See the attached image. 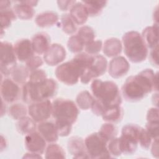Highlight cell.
I'll return each mask as SVG.
<instances>
[{"label":"cell","instance_id":"1","mask_svg":"<svg viewBox=\"0 0 159 159\" xmlns=\"http://www.w3.org/2000/svg\"><path fill=\"white\" fill-rule=\"evenodd\" d=\"M158 89V73L152 69H145L127 78L122 86V93L126 101L136 102Z\"/></svg>","mask_w":159,"mask_h":159},{"label":"cell","instance_id":"2","mask_svg":"<svg viewBox=\"0 0 159 159\" xmlns=\"http://www.w3.org/2000/svg\"><path fill=\"white\" fill-rule=\"evenodd\" d=\"M93 61V55L87 53H79L70 61L57 67L55 71L56 78L65 84L73 85L78 83Z\"/></svg>","mask_w":159,"mask_h":159},{"label":"cell","instance_id":"3","mask_svg":"<svg viewBox=\"0 0 159 159\" xmlns=\"http://www.w3.org/2000/svg\"><path fill=\"white\" fill-rule=\"evenodd\" d=\"M91 89L94 99L106 107L120 106L122 98L117 85L112 81L96 79L92 81Z\"/></svg>","mask_w":159,"mask_h":159},{"label":"cell","instance_id":"4","mask_svg":"<svg viewBox=\"0 0 159 159\" xmlns=\"http://www.w3.org/2000/svg\"><path fill=\"white\" fill-rule=\"evenodd\" d=\"M57 90V84L52 78H47L40 83L27 81L23 85L22 99L26 103H32L48 99Z\"/></svg>","mask_w":159,"mask_h":159},{"label":"cell","instance_id":"5","mask_svg":"<svg viewBox=\"0 0 159 159\" xmlns=\"http://www.w3.org/2000/svg\"><path fill=\"white\" fill-rule=\"evenodd\" d=\"M122 44L124 53L131 62L140 63L146 59L148 48L139 32L132 30L125 33L122 36Z\"/></svg>","mask_w":159,"mask_h":159},{"label":"cell","instance_id":"6","mask_svg":"<svg viewBox=\"0 0 159 159\" xmlns=\"http://www.w3.org/2000/svg\"><path fill=\"white\" fill-rule=\"evenodd\" d=\"M78 109L75 103L70 99L58 98L52 102V114L55 122L73 124L78 118Z\"/></svg>","mask_w":159,"mask_h":159},{"label":"cell","instance_id":"7","mask_svg":"<svg viewBox=\"0 0 159 159\" xmlns=\"http://www.w3.org/2000/svg\"><path fill=\"white\" fill-rule=\"evenodd\" d=\"M108 141L99 132L89 135L84 140V143L89 158H104L111 157L107 150Z\"/></svg>","mask_w":159,"mask_h":159},{"label":"cell","instance_id":"8","mask_svg":"<svg viewBox=\"0 0 159 159\" xmlns=\"http://www.w3.org/2000/svg\"><path fill=\"white\" fill-rule=\"evenodd\" d=\"M140 127L134 124H129L122 127L119 142L122 153L131 155L138 146V135Z\"/></svg>","mask_w":159,"mask_h":159},{"label":"cell","instance_id":"9","mask_svg":"<svg viewBox=\"0 0 159 159\" xmlns=\"http://www.w3.org/2000/svg\"><path fill=\"white\" fill-rule=\"evenodd\" d=\"M0 53V69L1 73L5 76L11 75L12 71L17 66V58L14 47L8 42H1Z\"/></svg>","mask_w":159,"mask_h":159},{"label":"cell","instance_id":"10","mask_svg":"<svg viewBox=\"0 0 159 159\" xmlns=\"http://www.w3.org/2000/svg\"><path fill=\"white\" fill-rule=\"evenodd\" d=\"M107 61L101 55H93V61L90 66L85 71L80 78V81L83 84H88L91 80L104 75L107 70Z\"/></svg>","mask_w":159,"mask_h":159},{"label":"cell","instance_id":"11","mask_svg":"<svg viewBox=\"0 0 159 159\" xmlns=\"http://www.w3.org/2000/svg\"><path fill=\"white\" fill-rule=\"evenodd\" d=\"M28 113L35 122L46 121L52 114V103L49 99L30 104Z\"/></svg>","mask_w":159,"mask_h":159},{"label":"cell","instance_id":"12","mask_svg":"<svg viewBox=\"0 0 159 159\" xmlns=\"http://www.w3.org/2000/svg\"><path fill=\"white\" fill-rule=\"evenodd\" d=\"M66 50L61 45L53 43L43 53V58L47 65L55 66L62 62L66 58Z\"/></svg>","mask_w":159,"mask_h":159},{"label":"cell","instance_id":"13","mask_svg":"<svg viewBox=\"0 0 159 159\" xmlns=\"http://www.w3.org/2000/svg\"><path fill=\"white\" fill-rule=\"evenodd\" d=\"M20 92V88L14 81L6 78L1 81V94L2 99L5 102H14L19 98Z\"/></svg>","mask_w":159,"mask_h":159},{"label":"cell","instance_id":"14","mask_svg":"<svg viewBox=\"0 0 159 159\" xmlns=\"http://www.w3.org/2000/svg\"><path fill=\"white\" fill-rule=\"evenodd\" d=\"M25 146L29 152L42 154L45 149L46 140L38 132H33L25 135Z\"/></svg>","mask_w":159,"mask_h":159},{"label":"cell","instance_id":"15","mask_svg":"<svg viewBox=\"0 0 159 159\" xmlns=\"http://www.w3.org/2000/svg\"><path fill=\"white\" fill-rule=\"evenodd\" d=\"M130 69L128 61L122 56L114 57L109 62L108 72L113 78H121L125 75Z\"/></svg>","mask_w":159,"mask_h":159},{"label":"cell","instance_id":"16","mask_svg":"<svg viewBox=\"0 0 159 159\" xmlns=\"http://www.w3.org/2000/svg\"><path fill=\"white\" fill-rule=\"evenodd\" d=\"M14 50L17 59L20 61L26 62L34 56V51L32 42L27 39L18 40L14 46Z\"/></svg>","mask_w":159,"mask_h":159},{"label":"cell","instance_id":"17","mask_svg":"<svg viewBox=\"0 0 159 159\" xmlns=\"http://www.w3.org/2000/svg\"><path fill=\"white\" fill-rule=\"evenodd\" d=\"M37 1H16L13 6V11L16 16L20 19L27 20L32 19L34 15V6H35Z\"/></svg>","mask_w":159,"mask_h":159},{"label":"cell","instance_id":"18","mask_svg":"<svg viewBox=\"0 0 159 159\" xmlns=\"http://www.w3.org/2000/svg\"><path fill=\"white\" fill-rule=\"evenodd\" d=\"M68 152L75 158H88L84 140L79 137H72L68 141Z\"/></svg>","mask_w":159,"mask_h":159},{"label":"cell","instance_id":"19","mask_svg":"<svg viewBox=\"0 0 159 159\" xmlns=\"http://www.w3.org/2000/svg\"><path fill=\"white\" fill-rule=\"evenodd\" d=\"M37 129L46 142L53 143L57 141L59 135L55 123L48 121L40 122L37 126Z\"/></svg>","mask_w":159,"mask_h":159},{"label":"cell","instance_id":"20","mask_svg":"<svg viewBox=\"0 0 159 159\" xmlns=\"http://www.w3.org/2000/svg\"><path fill=\"white\" fill-rule=\"evenodd\" d=\"M32 45L35 53L43 54L50 46V38L45 32H39L35 34L32 38Z\"/></svg>","mask_w":159,"mask_h":159},{"label":"cell","instance_id":"21","mask_svg":"<svg viewBox=\"0 0 159 159\" xmlns=\"http://www.w3.org/2000/svg\"><path fill=\"white\" fill-rule=\"evenodd\" d=\"M142 37L147 48L150 49L158 45V25L154 24L145 27L142 31Z\"/></svg>","mask_w":159,"mask_h":159},{"label":"cell","instance_id":"22","mask_svg":"<svg viewBox=\"0 0 159 159\" xmlns=\"http://www.w3.org/2000/svg\"><path fill=\"white\" fill-rule=\"evenodd\" d=\"M70 16L75 24L78 25L84 24L89 16L87 9L81 1L76 2L72 6L70 9Z\"/></svg>","mask_w":159,"mask_h":159},{"label":"cell","instance_id":"23","mask_svg":"<svg viewBox=\"0 0 159 159\" xmlns=\"http://www.w3.org/2000/svg\"><path fill=\"white\" fill-rule=\"evenodd\" d=\"M122 49V42L117 38H110L104 42L102 45L103 53L108 57L118 56Z\"/></svg>","mask_w":159,"mask_h":159},{"label":"cell","instance_id":"24","mask_svg":"<svg viewBox=\"0 0 159 159\" xmlns=\"http://www.w3.org/2000/svg\"><path fill=\"white\" fill-rule=\"evenodd\" d=\"M58 20V14L54 11H48L39 14L35 19V22L39 27H48L55 24Z\"/></svg>","mask_w":159,"mask_h":159},{"label":"cell","instance_id":"25","mask_svg":"<svg viewBox=\"0 0 159 159\" xmlns=\"http://www.w3.org/2000/svg\"><path fill=\"white\" fill-rule=\"evenodd\" d=\"M102 118L108 122H117L122 117V110L120 106L106 107L103 111Z\"/></svg>","mask_w":159,"mask_h":159},{"label":"cell","instance_id":"26","mask_svg":"<svg viewBox=\"0 0 159 159\" xmlns=\"http://www.w3.org/2000/svg\"><path fill=\"white\" fill-rule=\"evenodd\" d=\"M30 71L26 66H17L11 73L12 80L17 84H24L29 79Z\"/></svg>","mask_w":159,"mask_h":159},{"label":"cell","instance_id":"27","mask_svg":"<svg viewBox=\"0 0 159 159\" xmlns=\"http://www.w3.org/2000/svg\"><path fill=\"white\" fill-rule=\"evenodd\" d=\"M16 128L20 134L27 135L35 130V122L31 117L25 116L19 120Z\"/></svg>","mask_w":159,"mask_h":159},{"label":"cell","instance_id":"28","mask_svg":"<svg viewBox=\"0 0 159 159\" xmlns=\"http://www.w3.org/2000/svg\"><path fill=\"white\" fill-rule=\"evenodd\" d=\"M89 16H96L101 14L107 4L106 1H83Z\"/></svg>","mask_w":159,"mask_h":159},{"label":"cell","instance_id":"29","mask_svg":"<svg viewBox=\"0 0 159 159\" xmlns=\"http://www.w3.org/2000/svg\"><path fill=\"white\" fill-rule=\"evenodd\" d=\"M94 100V98L86 90L80 92L76 98L77 106L83 110H87L91 108Z\"/></svg>","mask_w":159,"mask_h":159},{"label":"cell","instance_id":"30","mask_svg":"<svg viewBox=\"0 0 159 159\" xmlns=\"http://www.w3.org/2000/svg\"><path fill=\"white\" fill-rule=\"evenodd\" d=\"M16 17L13 9H11V7L0 9L1 32L4 29L8 28L11 25V22L16 19Z\"/></svg>","mask_w":159,"mask_h":159},{"label":"cell","instance_id":"31","mask_svg":"<svg viewBox=\"0 0 159 159\" xmlns=\"http://www.w3.org/2000/svg\"><path fill=\"white\" fill-rule=\"evenodd\" d=\"M76 35L84 43V46L94 40V39L95 38L94 30L91 27L87 25L81 27L78 29Z\"/></svg>","mask_w":159,"mask_h":159},{"label":"cell","instance_id":"32","mask_svg":"<svg viewBox=\"0 0 159 159\" xmlns=\"http://www.w3.org/2000/svg\"><path fill=\"white\" fill-rule=\"evenodd\" d=\"M65 153L62 147L58 144L49 145L45 150V158H65Z\"/></svg>","mask_w":159,"mask_h":159},{"label":"cell","instance_id":"33","mask_svg":"<svg viewBox=\"0 0 159 159\" xmlns=\"http://www.w3.org/2000/svg\"><path fill=\"white\" fill-rule=\"evenodd\" d=\"M61 29L67 34H73L76 30L75 22L71 19L70 14H63L61 17Z\"/></svg>","mask_w":159,"mask_h":159},{"label":"cell","instance_id":"34","mask_svg":"<svg viewBox=\"0 0 159 159\" xmlns=\"http://www.w3.org/2000/svg\"><path fill=\"white\" fill-rule=\"evenodd\" d=\"M10 116L15 120H19L25 117L27 109L25 105L21 103H15L11 105L9 109Z\"/></svg>","mask_w":159,"mask_h":159},{"label":"cell","instance_id":"35","mask_svg":"<svg viewBox=\"0 0 159 159\" xmlns=\"http://www.w3.org/2000/svg\"><path fill=\"white\" fill-rule=\"evenodd\" d=\"M98 132L109 142L111 139L116 137L117 129L112 124L109 122L102 124Z\"/></svg>","mask_w":159,"mask_h":159},{"label":"cell","instance_id":"36","mask_svg":"<svg viewBox=\"0 0 159 159\" xmlns=\"http://www.w3.org/2000/svg\"><path fill=\"white\" fill-rule=\"evenodd\" d=\"M67 47L71 52L79 53L84 48V45L77 35H74L69 38L67 42Z\"/></svg>","mask_w":159,"mask_h":159},{"label":"cell","instance_id":"37","mask_svg":"<svg viewBox=\"0 0 159 159\" xmlns=\"http://www.w3.org/2000/svg\"><path fill=\"white\" fill-rule=\"evenodd\" d=\"M152 139L146 129L140 127L138 135V143L141 147L143 149H148L151 145Z\"/></svg>","mask_w":159,"mask_h":159},{"label":"cell","instance_id":"38","mask_svg":"<svg viewBox=\"0 0 159 159\" xmlns=\"http://www.w3.org/2000/svg\"><path fill=\"white\" fill-rule=\"evenodd\" d=\"M107 147L111 157H119L122 154L119 138L115 137L109 140L107 143Z\"/></svg>","mask_w":159,"mask_h":159},{"label":"cell","instance_id":"39","mask_svg":"<svg viewBox=\"0 0 159 159\" xmlns=\"http://www.w3.org/2000/svg\"><path fill=\"white\" fill-rule=\"evenodd\" d=\"M102 48V43L101 40H93L84 46L86 53L91 55H98Z\"/></svg>","mask_w":159,"mask_h":159},{"label":"cell","instance_id":"40","mask_svg":"<svg viewBox=\"0 0 159 159\" xmlns=\"http://www.w3.org/2000/svg\"><path fill=\"white\" fill-rule=\"evenodd\" d=\"M46 73L41 69H37L31 72L29 81L30 83H40L47 80Z\"/></svg>","mask_w":159,"mask_h":159},{"label":"cell","instance_id":"41","mask_svg":"<svg viewBox=\"0 0 159 159\" xmlns=\"http://www.w3.org/2000/svg\"><path fill=\"white\" fill-rule=\"evenodd\" d=\"M26 67L30 71L37 70L43 64V60L40 56H33L26 62Z\"/></svg>","mask_w":159,"mask_h":159},{"label":"cell","instance_id":"42","mask_svg":"<svg viewBox=\"0 0 159 159\" xmlns=\"http://www.w3.org/2000/svg\"><path fill=\"white\" fill-rule=\"evenodd\" d=\"M55 124L58 134V135L61 137L68 136L71 130L72 124L66 122H55Z\"/></svg>","mask_w":159,"mask_h":159},{"label":"cell","instance_id":"43","mask_svg":"<svg viewBox=\"0 0 159 159\" xmlns=\"http://www.w3.org/2000/svg\"><path fill=\"white\" fill-rule=\"evenodd\" d=\"M145 129L152 139H158V122H147Z\"/></svg>","mask_w":159,"mask_h":159},{"label":"cell","instance_id":"44","mask_svg":"<svg viewBox=\"0 0 159 159\" xmlns=\"http://www.w3.org/2000/svg\"><path fill=\"white\" fill-rule=\"evenodd\" d=\"M158 109L152 107L148 109L147 114V122H158Z\"/></svg>","mask_w":159,"mask_h":159},{"label":"cell","instance_id":"45","mask_svg":"<svg viewBox=\"0 0 159 159\" xmlns=\"http://www.w3.org/2000/svg\"><path fill=\"white\" fill-rule=\"evenodd\" d=\"M158 45L151 49L150 56H149V59L151 63L155 66H158Z\"/></svg>","mask_w":159,"mask_h":159},{"label":"cell","instance_id":"46","mask_svg":"<svg viewBox=\"0 0 159 159\" xmlns=\"http://www.w3.org/2000/svg\"><path fill=\"white\" fill-rule=\"evenodd\" d=\"M76 2L75 1H58L57 4L58 6V8L61 9V11H66L68 9H71L72 6L76 3Z\"/></svg>","mask_w":159,"mask_h":159},{"label":"cell","instance_id":"47","mask_svg":"<svg viewBox=\"0 0 159 159\" xmlns=\"http://www.w3.org/2000/svg\"><path fill=\"white\" fill-rule=\"evenodd\" d=\"M151 152L153 157L156 158L158 157V139L153 140L152 145Z\"/></svg>","mask_w":159,"mask_h":159},{"label":"cell","instance_id":"48","mask_svg":"<svg viewBox=\"0 0 159 159\" xmlns=\"http://www.w3.org/2000/svg\"><path fill=\"white\" fill-rule=\"evenodd\" d=\"M11 2L9 1H1L0 2V9H7L11 7Z\"/></svg>","mask_w":159,"mask_h":159},{"label":"cell","instance_id":"49","mask_svg":"<svg viewBox=\"0 0 159 159\" xmlns=\"http://www.w3.org/2000/svg\"><path fill=\"white\" fill-rule=\"evenodd\" d=\"M23 158H42V157L39 154L30 152V153H26V155H24Z\"/></svg>","mask_w":159,"mask_h":159}]
</instances>
